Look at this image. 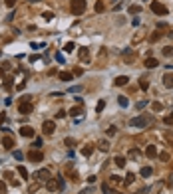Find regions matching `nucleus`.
<instances>
[{"label":"nucleus","instance_id":"nucleus-17","mask_svg":"<svg viewBox=\"0 0 173 194\" xmlns=\"http://www.w3.org/2000/svg\"><path fill=\"white\" fill-rule=\"evenodd\" d=\"M128 12H130V14H139V12H141V6H139V4H131L130 8H128Z\"/></svg>","mask_w":173,"mask_h":194},{"label":"nucleus","instance_id":"nucleus-55","mask_svg":"<svg viewBox=\"0 0 173 194\" xmlns=\"http://www.w3.org/2000/svg\"><path fill=\"white\" fill-rule=\"evenodd\" d=\"M169 38H173V30H171V32H169Z\"/></svg>","mask_w":173,"mask_h":194},{"label":"nucleus","instance_id":"nucleus-43","mask_svg":"<svg viewBox=\"0 0 173 194\" xmlns=\"http://www.w3.org/2000/svg\"><path fill=\"white\" fill-rule=\"evenodd\" d=\"M4 192H6V182L0 180V194H4Z\"/></svg>","mask_w":173,"mask_h":194},{"label":"nucleus","instance_id":"nucleus-36","mask_svg":"<svg viewBox=\"0 0 173 194\" xmlns=\"http://www.w3.org/2000/svg\"><path fill=\"white\" fill-rule=\"evenodd\" d=\"M159 38H161V34H159V32H153V34H151V38H149V42L153 44V42H157Z\"/></svg>","mask_w":173,"mask_h":194},{"label":"nucleus","instance_id":"nucleus-33","mask_svg":"<svg viewBox=\"0 0 173 194\" xmlns=\"http://www.w3.org/2000/svg\"><path fill=\"white\" fill-rule=\"evenodd\" d=\"M151 107H153V111H163V105H161L159 101H155V103H151Z\"/></svg>","mask_w":173,"mask_h":194},{"label":"nucleus","instance_id":"nucleus-46","mask_svg":"<svg viewBox=\"0 0 173 194\" xmlns=\"http://www.w3.org/2000/svg\"><path fill=\"white\" fill-rule=\"evenodd\" d=\"M64 115H66V111H58L56 113V119H64Z\"/></svg>","mask_w":173,"mask_h":194},{"label":"nucleus","instance_id":"nucleus-15","mask_svg":"<svg viewBox=\"0 0 173 194\" xmlns=\"http://www.w3.org/2000/svg\"><path fill=\"white\" fill-rule=\"evenodd\" d=\"M163 85H165L167 89L173 87V73H165V75H163Z\"/></svg>","mask_w":173,"mask_h":194},{"label":"nucleus","instance_id":"nucleus-28","mask_svg":"<svg viewBox=\"0 0 173 194\" xmlns=\"http://www.w3.org/2000/svg\"><path fill=\"white\" fill-rule=\"evenodd\" d=\"M102 190H104V194H120V192H116V190H112L108 184H102Z\"/></svg>","mask_w":173,"mask_h":194},{"label":"nucleus","instance_id":"nucleus-5","mask_svg":"<svg viewBox=\"0 0 173 194\" xmlns=\"http://www.w3.org/2000/svg\"><path fill=\"white\" fill-rule=\"evenodd\" d=\"M18 111H20L22 115H30V113H32V103H30V101H22V103L18 105Z\"/></svg>","mask_w":173,"mask_h":194},{"label":"nucleus","instance_id":"nucleus-14","mask_svg":"<svg viewBox=\"0 0 173 194\" xmlns=\"http://www.w3.org/2000/svg\"><path fill=\"white\" fill-rule=\"evenodd\" d=\"M98 149H100L102 153H108V151H110V143H108L106 139H100V141H98Z\"/></svg>","mask_w":173,"mask_h":194},{"label":"nucleus","instance_id":"nucleus-44","mask_svg":"<svg viewBox=\"0 0 173 194\" xmlns=\"http://www.w3.org/2000/svg\"><path fill=\"white\" fill-rule=\"evenodd\" d=\"M159 158H161V160H169V155H167V153H159Z\"/></svg>","mask_w":173,"mask_h":194},{"label":"nucleus","instance_id":"nucleus-38","mask_svg":"<svg viewBox=\"0 0 173 194\" xmlns=\"http://www.w3.org/2000/svg\"><path fill=\"white\" fill-rule=\"evenodd\" d=\"M139 87H141V89L145 91V89H149V83H147L145 79H141V81H139Z\"/></svg>","mask_w":173,"mask_h":194},{"label":"nucleus","instance_id":"nucleus-8","mask_svg":"<svg viewBox=\"0 0 173 194\" xmlns=\"http://www.w3.org/2000/svg\"><path fill=\"white\" fill-rule=\"evenodd\" d=\"M28 158H30L32 162H40V160L44 158V155L38 151V149H36V151H30V153H28Z\"/></svg>","mask_w":173,"mask_h":194},{"label":"nucleus","instance_id":"nucleus-18","mask_svg":"<svg viewBox=\"0 0 173 194\" xmlns=\"http://www.w3.org/2000/svg\"><path fill=\"white\" fill-rule=\"evenodd\" d=\"M72 77H74V73H70V72H62L60 73V79L62 81H72Z\"/></svg>","mask_w":173,"mask_h":194},{"label":"nucleus","instance_id":"nucleus-27","mask_svg":"<svg viewBox=\"0 0 173 194\" xmlns=\"http://www.w3.org/2000/svg\"><path fill=\"white\" fill-rule=\"evenodd\" d=\"M104 10H106V4H104V2H96V12H98V14H102Z\"/></svg>","mask_w":173,"mask_h":194},{"label":"nucleus","instance_id":"nucleus-3","mask_svg":"<svg viewBox=\"0 0 173 194\" xmlns=\"http://www.w3.org/2000/svg\"><path fill=\"white\" fill-rule=\"evenodd\" d=\"M151 10H153V14H157V16H165V14H167V6L161 4V2H151Z\"/></svg>","mask_w":173,"mask_h":194},{"label":"nucleus","instance_id":"nucleus-19","mask_svg":"<svg viewBox=\"0 0 173 194\" xmlns=\"http://www.w3.org/2000/svg\"><path fill=\"white\" fill-rule=\"evenodd\" d=\"M118 103H120V107H128V105H130V99L124 97V95H120V97H118Z\"/></svg>","mask_w":173,"mask_h":194},{"label":"nucleus","instance_id":"nucleus-51","mask_svg":"<svg viewBox=\"0 0 173 194\" xmlns=\"http://www.w3.org/2000/svg\"><path fill=\"white\" fill-rule=\"evenodd\" d=\"M4 121H6V115H4V113H0V123H4Z\"/></svg>","mask_w":173,"mask_h":194},{"label":"nucleus","instance_id":"nucleus-22","mask_svg":"<svg viewBox=\"0 0 173 194\" xmlns=\"http://www.w3.org/2000/svg\"><path fill=\"white\" fill-rule=\"evenodd\" d=\"M147 105H149V101H147V99H143V101H139V103L135 105V109H137V111H141V109H145Z\"/></svg>","mask_w":173,"mask_h":194},{"label":"nucleus","instance_id":"nucleus-1","mask_svg":"<svg viewBox=\"0 0 173 194\" xmlns=\"http://www.w3.org/2000/svg\"><path fill=\"white\" fill-rule=\"evenodd\" d=\"M70 10H72V14H76V16L84 14V12H86V0H72Z\"/></svg>","mask_w":173,"mask_h":194},{"label":"nucleus","instance_id":"nucleus-32","mask_svg":"<svg viewBox=\"0 0 173 194\" xmlns=\"http://www.w3.org/2000/svg\"><path fill=\"white\" fill-rule=\"evenodd\" d=\"M42 18L46 20V22H50V20H54V12H44Z\"/></svg>","mask_w":173,"mask_h":194},{"label":"nucleus","instance_id":"nucleus-13","mask_svg":"<svg viewBox=\"0 0 173 194\" xmlns=\"http://www.w3.org/2000/svg\"><path fill=\"white\" fill-rule=\"evenodd\" d=\"M2 147H4L6 151H12V149H14V141H12L10 137H4V139H2Z\"/></svg>","mask_w":173,"mask_h":194},{"label":"nucleus","instance_id":"nucleus-12","mask_svg":"<svg viewBox=\"0 0 173 194\" xmlns=\"http://www.w3.org/2000/svg\"><path fill=\"white\" fill-rule=\"evenodd\" d=\"M20 135H22V137H28V139H30V137H34V129L26 125V127H22V129H20Z\"/></svg>","mask_w":173,"mask_h":194},{"label":"nucleus","instance_id":"nucleus-31","mask_svg":"<svg viewBox=\"0 0 173 194\" xmlns=\"http://www.w3.org/2000/svg\"><path fill=\"white\" fill-rule=\"evenodd\" d=\"M64 50H66V52H74V50H76V44H74V42H68V44L64 46Z\"/></svg>","mask_w":173,"mask_h":194},{"label":"nucleus","instance_id":"nucleus-2","mask_svg":"<svg viewBox=\"0 0 173 194\" xmlns=\"http://www.w3.org/2000/svg\"><path fill=\"white\" fill-rule=\"evenodd\" d=\"M149 125V117H143V115H139V117H133V119H130V127H147Z\"/></svg>","mask_w":173,"mask_h":194},{"label":"nucleus","instance_id":"nucleus-25","mask_svg":"<svg viewBox=\"0 0 173 194\" xmlns=\"http://www.w3.org/2000/svg\"><path fill=\"white\" fill-rule=\"evenodd\" d=\"M56 182H58V190H64L66 188V182H64L62 176H56Z\"/></svg>","mask_w":173,"mask_h":194},{"label":"nucleus","instance_id":"nucleus-45","mask_svg":"<svg viewBox=\"0 0 173 194\" xmlns=\"http://www.w3.org/2000/svg\"><path fill=\"white\" fill-rule=\"evenodd\" d=\"M82 87H78V85H74V87H70V93H78Z\"/></svg>","mask_w":173,"mask_h":194},{"label":"nucleus","instance_id":"nucleus-34","mask_svg":"<svg viewBox=\"0 0 173 194\" xmlns=\"http://www.w3.org/2000/svg\"><path fill=\"white\" fill-rule=\"evenodd\" d=\"M42 139H40V137H36V139H34V149H42Z\"/></svg>","mask_w":173,"mask_h":194},{"label":"nucleus","instance_id":"nucleus-35","mask_svg":"<svg viewBox=\"0 0 173 194\" xmlns=\"http://www.w3.org/2000/svg\"><path fill=\"white\" fill-rule=\"evenodd\" d=\"M80 113H82V107H78V105H76V107H74L72 111H70V115H74V117H78Z\"/></svg>","mask_w":173,"mask_h":194},{"label":"nucleus","instance_id":"nucleus-11","mask_svg":"<svg viewBox=\"0 0 173 194\" xmlns=\"http://www.w3.org/2000/svg\"><path fill=\"white\" fill-rule=\"evenodd\" d=\"M143 66H145V68H149V70H153V68H157V66H159V62H157L155 58H147V60L143 62Z\"/></svg>","mask_w":173,"mask_h":194},{"label":"nucleus","instance_id":"nucleus-10","mask_svg":"<svg viewBox=\"0 0 173 194\" xmlns=\"http://www.w3.org/2000/svg\"><path fill=\"white\" fill-rule=\"evenodd\" d=\"M46 188H48L50 192H56V190H58V182H56V178H48V180H46Z\"/></svg>","mask_w":173,"mask_h":194},{"label":"nucleus","instance_id":"nucleus-42","mask_svg":"<svg viewBox=\"0 0 173 194\" xmlns=\"http://www.w3.org/2000/svg\"><path fill=\"white\" fill-rule=\"evenodd\" d=\"M4 2H6L8 8H14V4H16V0H4Z\"/></svg>","mask_w":173,"mask_h":194},{"label":"nucleus","instance_id":"nucleus-20","mask_svg":"<svg viewBox=\"0 0 173 194\" xmlns=\"http://www.w3.org/2000/svg\"><path fill=\"white\" fill-rule=\"evenodd\" d=\"M114 160H116V166H118V168H124V166H126V158H124V156H116Z\"/></svg>","mask_w":173,"mask_h":194},{"label":"nucleus","instance_id":"nucleus-47","mask_svg":"<svg viewBox=\"0 0 173 194\" xmlns=\"http://www.w3.org/2000/svg\"><path fill=\"white\" fill-rule=\"evenodd\" d=\"M163 121H165V125H173V117H165Z\"/></svg>","mask_w":173,"mask_h":194},{"label":"nucleus","instance_id":"nucleus-4","mask_svg":"<svg viewBox=\"0 0 173 194\" xmlns=\"http://www.w3.org/2000/svg\"><path fill=\"white\" fill-rule=\"evenodd\" d=\"M34 178H36V180H40V182H46V180H48V178H52V176H50V170H48V168H40V170L34 174Z\"/></svg>","mask_w":173,"mask_h":194},{"label":"nucleus","instance_id":"nucleus-30","mask_svg":"<svg viewBox=\"0 0 173 194\" xmlns=\"http://www.w3.org/2000/svg\"><path fill=\"white\" fill-rule=\"evenodd\" d=\"M133 180H135V174H131V172H128V176L124 178V182H126V184H131Z\"/></svg>","mask_w":173,"mask_h":194},{"label":"nucleus","instance_id":"nucleus-37","mask_svg":"<svg viewBox=\"0 0 173 194\" xmlns=\"http://www.w3.org/2000/svg\"><path fill=\"white\" fill-rule=\"evenodd\" d=\"M4 89H6V91L12 89V79H6V81H4Z\"/></svg>","mask_w":173,"mask_h":194},{"label":"nucleus","instance_id":"nucleus-29","mask_svg":"<svg viewBox=\"0 0 173 194\" xmlns=\"http://www.w3.org/2000/svg\"><path fill=\"white\" fill-rule=\"evenodd\" d=\"M141 155V153H139V151H137V149H131L130 153H128V158H137V156Z\"/></svg>","mask_w":173,"mask_h":194},{"label":"nucleus","instance_id":"nucleus-23","mask_svg":"<svg viewBox=\"0 0 173 194\" xmlns=\"http://www.w3.org/2000/svg\"><path fill=\"white\" fill-rule=\"evenodd\" d=\"M18 174H20L22 178H28V170H26V166L20 164V166H18Z\"/></svg>","mask_w":173,"mask_h":194},{"label":"nucleus","instance_id":"nucleus-53","mask_svg":"<svg viewBox=\"0 0 173 194\" xmlns=\"http://www.w3.org/2000/svg\"><path fill=\"white\" fill-rule=\"evenodd\" d=\"M2 73H4V70H2V68H0V77H2Z\"/></svg>","mask_w":173,"mask_h":194},{"label":"nucleus","instance_id":"nucleus-9","mask_svg":"<svg viewBox=\"0 0 173 194\" xmlns=\"http://www.w3.org/2000/svg\"><path fill=\"white\" fill-rule=\"evenodd\" d=\"M145 156L155 158V156H157V147H155V145H147V147H145Z\"/></svg>","mask_w":173,"mask_h":194},{"label":"nucleus","instance_id":"nucleus-50","mask_svg":"<svg viewBox=\"0 0 173 194\" xmlns=\"http://www.w3.org/2000/svg\"><path fill=\"white\" fill-rule=\"evenodd\" d=\"M82 73H84V72H82L80 68H76V70H74V75H82Z\"/></svg>","mask_w":173,"mask_h":194},{"label":"nucleus","instance_id":"nucleus-39","mask_svg":"<svg viewBox=\"0 0 173 194\" xmlns=\"http://www.w3.org/2000/svg\"><path fill=\"white\" fill-rule=\"evenodd\" d=\"M12 155H14V158H16V160H22V158H24V155H22L20 151H14Z\"/></svg>","mask_w":173,"mask_h":194},{"label":"nucleus","instance_id":"nucleus-41","mask_svg":"<svg viewBox=\"0 0 173 194\" xmlns=\"http://www.w3.org/2000/svg\"><path fill=\"white\" fill-rule=\"evenodd\" d=\"M108 135H110V137H114V135H116V127H114V125L108 129Z\"/></svg>","mask_w":173,"mask_h":194},{"label":"nucleus","instance_id":"nucleus-6","mask_svg":"<svg viewBox=\"0 0 173 194\" xmlns=\"http://www.w3.org/2000/svg\"><path fill=\"white\" fill-rule=\"evenodd\" d=\"M42 131H44V135H52V133L56 131V123H54V121H44Z\"/></svg>","mask_w":173,"mask_h":194},{"label":"nucleus","instance_id":"nucleus-24","mask_svg":"<svg viewBox=\"0 0 173 194\" xmlns=\"http://www.w3.org/2000/svg\"><path fill=\"white\" fill-rule=\"evenodd\" d=\"M151 172H153V168H151V166H143V168H141V172H139V174H141V176H149V174H151Z\"/></svg>","mask_w":173,"mask_h":194},{"label":"nucleus","instance_id":"nucleus-54","mask_svg":"<svg viewBox=\"0 0 173 194\" xmlns=\"http://www.w3.org/2000/svg\"><path fill=\"white\" fill-rule=\"evenodd\" d=\"M28 2H42V0H28Z\"/></svg>","mask_w":173,"mask_h":194},{"label":"nucleus","instance_id":"nucleus-21","mask_svg":"<svg viewBox=\"0 0 173 194\" xmlns=\"http://www.w3.org/2000/svg\"><path fill=\"white\" fill-rule=\"evenodd\" d=\"M92 153H94V145H86V147L82 149V155L84 156H90Z\"/></svg>","mask_w":173,"mask_h":194},{"label":"nucleus","instance_id":"nucleus-48","mask_svg":"<svg viewBox=\"0 0 173 194\" xmlns=\"http://www.w3.org/2000/svg\"><path fill=\"white\" fill-rule=\"evenodd\" d=\"M56 62H60V64H62V62H64V56H62V54H56Z\"/></svg>","mask_w":173,"mask_h":194},{"label":"nucleus","instance_id":"nucleus-40","mask_svg":"<svg viewBox=\"0 0 173 194\" xmlns=\"http://www.w3.org/2000/svg\"><path fill=\"white\" fill-rule=\"evenodd\" d=\"M104 107H106V101H100V103H98V107H96V111L100 113V111H104Z\"/></svg>","mask_w":173,"mask_h":194},{"label":"nucleus","instance_id":"nucleus-49","mask_svg":"<svg viewBox=\"0 0 173 194\" xmlns=\"http://www.w3.org/2000/svg\"><path fill=\"white\" fill-rule=\"evenodd\" d=\"M64 143H66V145H68V147H74V139H66V141H64Z\"/></svg>","mask_w":173,"mask_h":194},{"label":"nucleus","instance_id":"nucleus-26","mask_svg":"<svg viewBox=\"0 0 173 194\" xmlns=\"http://www.w3.org/2000/svg\"><path fill=\"white\" fill-rule=\"evenodd\" d=\"M163 56H165V58H171L173 56V48L171 46H165V48H163Z\"/></svg>","mask_w":173,"mask_h":194},{"label":"nucleus","instance_id":"nucleus-52","mask_svg":"<svg viewBox=\"0 0 173 194\" xmlns=\"http://www.w3.org/2000/svg\"><path fill=\"white\" fill-rule=\"evenodd\" d=\"M169 186H173V174H169Z\"/></svg>","mask_w":173,"mask_h":194},{"label":"nucleus","instance_id":"nucleus-16","mask_svg":"<svg viewBox=\"0 0 173 194\" xmlns=\"http://www.w3.org/2000/svg\"><path fill=\"white\" fill-rule=\"evenodd\" d=\"M128 81H130V77H128V75H120V77H116V81H114V83H116L118 87H122V85H126Z\"/></svg>","mask_w":173,"mask_h":194},{"label":"nucleus","instance_id":"nucleus-7","mask_svg":"<svg viewBox=\"0 0 173 194\" xmlns=\"http://www.w3.org/2000/svg\"><path fill=\"white\" fill-rule=\"evenodd\" d=\"M78 58H80V62L88 64V62H90V50H88V48H80V52H78Z\"/></svg>","mask_w":173,"mask_h":194}]
</instances>
